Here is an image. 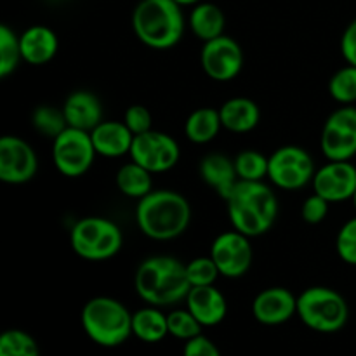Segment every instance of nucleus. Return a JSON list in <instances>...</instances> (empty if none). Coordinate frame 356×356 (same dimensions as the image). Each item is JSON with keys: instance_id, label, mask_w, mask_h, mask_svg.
Instances as JSON below:
<instances>
[{"instance_id": "f257e3e1", "label": "nucleus", "mask_w": 356, "mask_h": 356, "mask_svg": "<svg viewBox=\"0 0 356 356\" xmlns=\"http://www.w3.org/2000/svg\"><path fill=\"white\" fill-rule=\"evenodd\" d=\"M226 205L233 229L249 238L270 232L280 212L277 193L264 181H238Z\"/></svg>"}, {"instance_id": "f03ea898", "label": "nucleus", "mask_w": 356, "mask_h": 356, "mask_svg": "<svg viewBox=\"0 0 356 356\" xmlns=\"http://www.w3.org/2000/svg\"><path fill=\"white\" fill-rule=\"evenodd\" d=\"M134 289L149 306L167 308L184 301L191 284L186 264L174 256H152L141 261L134 275Z\"/></svg>"}, {"instance_id": "7ed1b4c3", "label": "nucleus", "mask_w": 356, "mask_h": 356, "mask_svg": "<svg viewBox=\"0 0 356 356\" xmlns=\"http://www.w3.org/2000/svg\"><path fill=\"white\" fill-rule=\"evenodd\" d=\"M136 222L143 235L155 242H170L191 222V205L174 190H153L136 207Z\"/></svg>"}, {"instance_id": "20e7f679", "label": "nucleus", "mask_w": 356, "mask_h": 356, "mask_svg": "<svg viewBox=\"0 0 356 356\" xmlns=\"http://www.w3.org/2000/svg\"><path fill=\"white\" fill-rule=\"evenodd\" d=\"M132 30L146 47L172 49L186 30L183 7L174 0H139L132 10Z\"/></svg>"}, {"instance_id": "39448f33", "label": "nucleus", "mask_w": 356, "mask_h": 356, "mask_svg": "<svg viewBox=\"0 0 356 356\" xmlns=\"http://www.w3.org/2000/svg\"><path fill=\"white\" fill-rule=\"evenodd\" d=\"M83 332L103 348H117L132 336V313L118 299L97 296L86 302L80 315Z\"/></svg>"}, {"instance_id": "423d86ee", "label": "nucleus", "mask_w": 356, "mask_h": 356, "mask_svg": "<svg viewBox=\"0 0 356 356\" xmlns=\"http://www.w3.org/2000/svg\"><path fill=\"white\" fill-rule=\"evenodd\" d=\"M298 316L315 332L336 334L346 327L350 306L337 291L316 285L298 296Z\"/></svg>"}, {"instance_id": "0eeeda50", "label": "nucleus", "mask_w": 356, "mask_h": 356, "mask_svg": "<svg viewBox=\"0 0 356 356\" xmlns=\"http://www.w3.org/2000/svg\"><path fill=\"white\" fill-rule=\"evenodd\" d=\"M70 243L73 252L83 261L101 263L120 252L124 245V233L111 219L89 216L73 225Z\"/></svg>"}, {"instance_id": "6e6552de", "label": "nucleus", "mask_w": 356, "mask_h": 356, "mask_svg": "<svg viewBox=\"0 0 356 356\" xmlns=\"http://www.w3.org/2000/svg\"><path fill=\"white\" fill-rule=\"evenodd\" d=\"M315 172V160L309 155V152H306L301 146H280L270 155L268 179L280 190H302L309 183H313Z\"/></svg>"}, {"instance_id": "1a4fd4ad", "label": "nucleus", "mask_w": 356, "mask_h": 356, "mask_svg": "<svg viewBox=\"0 0 356 356\" xmlns=\"http://www.w3.org/2000/svg\"><path fill=\"white\" fill-rule=\"evenodd\" d=\"M90 132L75 127H66L52 139V162L65 177H80L92 167L96 159Z\"/></svg>"}, {"instance_id": "9d476101", "label": "nucleus", "mask_w": 356, "mask_h": 356, "mask_svg": "<svg viewBox=\"0 0 356 356\" xmlns=\"http://www.w3.org/2000/svg\"><path fill=\"white\" fill-rule=\"evenodd\" d=\"M132 162L139 163L153 174H162L174 169L181 159V148L176 139L162 131L145 132L134 136L131 153Z\"/></svg>"}, {"instance_id": "9b49d317", "label": "nucleus", "mask_w": 356, "mask_h": 356, "mask_svg": "<svg viewBox=\"0 0 356 356\" xmlns=\"http://www.w3.org/2000/svg\"><path fill=\"white\" fill-rule=\"evenodd\" d=\"M327 160H351L356 155V106L346 104L329 115L320 136Z\"/></svg>"}, {"instance_id": "f8f14e48", "label": "nucleus", "mask_w": 356, "mask_h": 356, "mask_svg": "<svg viewBox=\"0 0 356 356\" xmlns=\"http://www.w3.org/2000/svg\"><path fill=\"white\" fill-rule=\"evenodd\" d=\"M209 256L214 259L221 277L242 278L252 266V243L249 236L232 229L216 236Z\"/></svg>"}, {"instance_id": "ddd939ff", "label": "nucleus", "mask_w": 356, "mask_h": 356, "mask_svg": "<svg viewBox=\"0 0 356 356\" xmlns=\"http://www.w3.org/2000/svg\"><path fill=\"white\" fill-rule=\"evenodd\" d=\"M200 65L209 79L216 82H229L242 72L243 51L235 38L221 35V37L204 42Z\"/></svg>"}, {"instance_id": "4468645a", "label": "nucleus", "mask_w": 356, "mask_h": 356, "mask_svg": "<svg viewBox=\"0 0 356 356\" xmlns=\"http://www.w3.org/2000/svg\"><path fill=\"white\" fill-rule=\"evenodd\" d=\"M38 159L35 149L19 136L0 139V181L6 184H24L37 174Z\"/></svg>"}, {"instance_id": "2eb2a0df", "label": "nucleus", "mask_w": 356, "mask_h": 356, "mask_svg": "<svg viewBox=\"0 0 356 356\" xmlns=\"http://www.w3.org/2000/svg\"><path fill=\"white\" fill-rule=\"evenodd\" d=\"M312 186L313 193L330 204L351 200L356 191V167L350 160H329V163L316 169Z\"/></svg>"}, {"instance_id": "dca6fc26", "label": "nucleus", "mask_w": 356, "mask_h": 356, "mask_svg": "<svg viewBox=\"0 0 356 356\" xmlns=\"http://www.w3.org/2000/svg\"><path fill=\"white\" fill-rule=\"evenodd\" d=\"M252 315L261 325L277 327L298 315V296L285 287L261 291L252 301Z\"/></svg>"}, {"instance_id": "f3484780", "label": "nucleus", "mask_w": 356, "mask_h": 356, "mask_svg": "<svg viewBox=\"0 0 356 356\" xmlns=\"http://www.w3.org/2000/svg\"><path fill=\"white\" fill-rule=\"evenodd\" d=\"M186 308L202 323V327H216L228 315V302L225 294L216 285L191 287L188 292Z\"/></svg>"}, {"instance_id": "a211bd4d", "label": "nucleus", "mask_w": 356, "mask_h": 356, "mask_svg": "<svg viewBox=\"0 0 356 356\" xmlns=\"http://www.w3.org/2000/svg\"><path fill=\"white\" fill-rule=\"evenodd\" d=\"M68 127L90 132L103 122V104L94 92L86 89L75 90L70 94L63 104Z\"/></svg>"}, {"instance_id": "6ab92c4d", "label": "nucleus", "mask_w": 356, "mask_h": 356, "mask_svg": "<svg viewBox=\"0 0 356 356\" xmlns=\"http://www.w3.org/2000/svg\"><path fill=\"white\" fill-rule=\"evenodd\" d=\"M97 155L104 159H120L131 153L134 134L129 131L124 120H103L90 131Z\"/></svg>"}, {"instance_id": "aec40b11", "label": "nucleus", "mask_w": 356, "mask_h": 356, "mask_svg": "<svg viewBox=\"0 0 356 356\" xmlns=\"http://www.w3.org/2000/svg\"><path fill=\"white\" fill-rule=\"evenodd\" d=\"M21 56L28 65L42 66L56 58L59 49V38L54 30L44 24H33L19 35Z\"/></svg>"}, {"instance_id": "412c9836", "label": "nucleus", "mask_w": 356, "mask_h": 356, "mask_svg": "<svg viewBox=\"0 0 356 356\" xmlns=\"http://www.w3.org/2000/svg\"><path fill=\"white\" fill-rule=\"evenodd\" d=\"M200 177L205 184L212 188L222 200L229 197L235 184L238 183L235 162L221 153H209L200 160Z\"/></svg>"}, {"instance_id": "4be33fe9", "label": "nucleus", "mask_w": 356, "mask_h": 356, "mask_svg": "<svg viewBox=\"0 0 356 356\" xmlns=\"http://www.w3.org/2000/svg\"><path fill=\"white\" fill-rule=\"evenodd\" d=\"M222 129L233 134H247L259 125L261 110L250 97H229L219 108Z\"/></svg>"}, {"instance_id": "5701e85b", "label": "nucleus", "mask_w": 356, "mask_h": 356, "mask_svg": "<svg viewBox=\"0 0 356 356\" xmlns=\"http://www.w3.org/2000/svg\"><path fill=\"white\" fill-rule=\"evenodd\" d=\"M188 26L193 31L195 37L200 38L202 42H209L225 35L226 16L221 7L216 3L200 2L191 9Z\"/></svg>"}, {"instance_id": "b1692460", "label": "nucleus", "mask_w": 356, "mask_h": 356, "mask_svg": "<svg viewBox=\"0 0 356 356\" xmlns=\"http://www.w3.org/2000/svg\"><path fill=\"white\" fill-rule=\"evenodd\" d=\"M132 336L146 344H155L169 336L167 315L156 306H146L132 313Z\"/></svg>"}, {"instance_id": "393cba45", "label": "nucleus", "mask_w": 356, "mask_h": 356, "mask_svg": "<svg viewBox=\"0 0 356 356\" xmlns=\"http://www.w3.org/2000/svg\"><path fill=\"white\" fill-rule=\"evenodd\" d=\"M221 129V117L216 108H198L191 111L184 122V136L195 145H207L214 141Z\"/></svg>"}, {"instance_id": "a878e982", "label": "nucleus", "mask_w": 356, "mask_h": 356, "mask_svg": "<svg viewBox=\"0 0 356 356\" xmlns=\"http://www.w3.org/2000/svg\"><path fill=\"white\" fill-rule=\"evenodd\" d=\"M117 188L124 197L141 200L153 191V172L136 162H129L118 169Z\"/></svg>"}, {"instance_id": "bb28decb", "label": "nucleus", "mask_w": 356, "mask_h": 356, "mask_svg": "<svg viewBox=\"0 0 356 356\" xmlns=\"http://www.w3.org/2000/svg\"><path fill=\"white\" fill-rule=\"evenodd\" d=\"M31 125H33L38 134L45 136L49 139H56L68 127V122H66L65 113H63V108L40 104V106L35 108L33 115H31Z\"/></svg>"}, {"instance_id": "cd10ccee", "label": "nucleus", "mask_w": 356, "mask_h": 356, "mask_svg": "<svg viewBox=\"0 0 356 356\" xmlns=\"http://www.w3.org/2000/svg\"><path fill=\"white\" fill-rule=\"evenodd\" d=\"M23 61L19 35L7 24L0 26V79H7Z\"/></svg>"}, {"instance_id": "c85d7f7f", "label": "nucleus", "mask_w": 356, "mask_h": 356, "mask_svg": "<svg viewBox=\"0 0 356 356\" xmlns=\"http://www.w3.org/2000/svg\"><path fill=\"white\" fill-rule=\"evenodd\" d=\"M238 181H264L268 177L270 156L257 149H243L233 159Z\"/></svg>"}, {"instance_id": "c756f323", "label": "nucleus", "mask_w": 356, "mask_h": 356, "mask_svg": "<svg viewBox=\"0 0 356 356\" xmlns=\"http://www.w3.org/2000/svg\"><path fill=\"white\" fill-rule=\"evenodd\" d=\"M0 356H40V348L28 332L10 329L0 336Z\"/></svg>"}, {"instance_id": "7c9ffc66", "label": "nucleus", "mask_w": 356, "mask_h": 356, "mask_svg": "<svg viewBox=\"0 0 356 356\" xmlns=\"http://www.w3.org/2000/svg\"><path fill=\"white\" fill-rule=\"evenodd\" d=\"M329 94L343 106L356 103V66H344L330 76Z\"/></svg>"}, {"instance_id": "2f4dec72", "label": "nucleus", "mask_w": 356, "mask_h": 356, "mask_svg": "<svg viewBox=\"0 0 356 356\" xmlns=\"http://www.w3.org/2000/svg\"><path fill=\"white\" fill-rule=\"evenodd\" d=\"M167 323H169V336L184 341V343L200 336L202 329H204L188 308L172 309L170 313H167Z\"/></svg>"}, {"instance_id": "473e14b6", "label": "nucleus", "mask_w": 356, "mask_h": 356, "mask_svg": "<svg viewBox=\"0 0 356 356\" xmlns=\"http://www.w3.org/2000/svg\"><path fill=\"white\" fill-rule=\"evenodd\" d=\"M186 275L191 287H204V285H214L216 280L221 277L219 268L216 266L211 256H200L186 263Z\"/></svg>"}, {"instance_id": "72a5a7b5", "label": "nucleus", "mask_w": 356, "mask_h": 356, "mask_svg": "<svg viewBox=\"0 0 356 356\" xmlns=\"http://www.w3.org/2000/svg\"><path fill=\"white\" fill-rule=\"evenodd\" d=\"M336 250L341 261L356 266V218L350 219L339 229L336 238Z\"/></svg>"}, {"instance_id": "f704fd0d", "label": "nucleus", "mask_w": 356, "mask_h": 356, "mask_svg": "<svg viewBox=\"0 0 356 356\" xmlns=\"http://www.w3.org/2000/svg\"><path fill=\"white\" fill-rule=\"evenodd\" d=\"M124 124L127 125L129 131L134 136L145 134V132L153 129L152 111L146 106H143V104H132V106H129L127 110H125Z\"/></svg>"}, {"instance_id": "c9c22d12", "label": "nucleus", "mask_w": 356, "mask_h": 356, "mask_svg": "<svg viewBox=\"0 0 356 356\" xmlns=\"http://www.w3.org/2000/svg\"><path fill=\"white\" fill-rule=\"evenodd\" d=\"M329 200H325V198L316 193L309 195L301 205L302 221L308 222V225H320L327 218V214H329Z\"/></svg>"}, {"instance_id": "e433bc0d", "label": "nucleus", "mask_w": 356, "mask_h": 356, "mask_svg": "<svg viewBox=\"0 0 356 356\" xmlns=\"http://www.w3.org/2000/svg\"><path fill=\"white\" fill-rule=\"evenodd\" d=\"M183 356H221L218 346L209 337L197 336L184 343Z\"/></svg>"}, {"instance_id": "4c0bfd02", "label": "nucleus", "mask_w": 356, "mask_h": 356, "mask_svg": "<svg viewBox=\"0 0 356 356\" xmlns=\"http://www.w3.org/2000/svg\"><path fill=\"white\" fill-rule=\"evenodd\" d=\"M341 54L348 65L356 66V19L348 24L341 37Z\"/></svg>"}, {"instance_id": "58836bf2", "label": "nucleus", "mask_w": 356, "mask_h": 356, "mask_svg": "<svg viewBox=\"0 0 356 356\" xmlns=\"http://www.w3.org/2000/svg\"><path fill=\"white\" fill-rule=\"evenodd\" d=\"M174 2L179 3L181 7H188V6H197V3H200L202 0H174Z\"/></svg>"}, {"instance_id": "ea45409f", "label": "nucleus", "mask_w": 356, "mask_h": 356, "mask_svg": "<svg viewBox=\"0 0 356 356\" xmlns=\"http://www.w3.org/2000/svg\"><path fill=\"white\" fill-rule=\"evenodd\" d=\"M351 200H353V205H355V211H356V191H355V195H353V198H351Z\"/></svg>"}]
</instances>
